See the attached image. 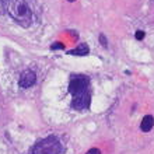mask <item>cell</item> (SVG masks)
Wrapping results in <instances>:
<instances>
[{
	"instance_id": "8",
	"label": "cell",
	"mask_w": 154,
	"mask_h": 154,
	"mask_svg": "<svg viewBox=\"0 0 154 154\" xmlns=\"http://www.w3.org/2000/svg\"><path fill=\"white\" fill-rule=\"evenodd\" d=\"M6 3H7V0H0V14L6 10Z\"/></svg>"
},
{
	"instance_id": "12",
	"label": "cell",
	"mask_w": 154,
	"mask_h": 154,
	"mask_svg": "<svg viewBox=\"0 0 154 154\" xmlns=\"http://www.w3.org/2000/svg\"><path fill=\"white\" fill-rule=\"evenodd\" d=\"M100 39H101V42H102V45L106 48V39H105V37L104 35H100Z\"/></svg>"
},
{
	"instance_id": "3",
	"label": "cell",
	"mask_w": 154,
	"mask_h": 154,
	"mask_svg": "<svg viewBox=\"0 0 154 154\" xmlns=\"http://www.w3.org/2000/svg\"><path fill=\"white\" fill-rule=\"evenodd\" d=\"M88 85H90L88 77L73 76L69 83V91L73 97H76V95H80V94L88 93Z\"/></svg>"
},
{
	"instance_id": "2",
	"label": "cell",
	"mask_w": 154,
	"mask_h": 154,
	"mask_svg": "<svg viewBox=\"0 0 154 154\" xmlns=\"http://www.w3.org/2000/svg\"><path fill=\"white\" fill-rule=\"evenodd\" d=\"M62 151V144L55 136H48L37 142L31 147L29 154H59Z\"/></svg>"
},
{
	"instance_id": "5",
	"label": "cell",
	"mask_w": 154,
	"mask_h": 154,
	"mask_svg": "<svg viewBox=\"0 0 154 154\" xmlns=\"http://www.w3.org/2000/svg\"><path fill=\"white\" fill-rule=\"evenodd\" d=\"M35 81H37L35 73H34L32 70H25V72H23V74L20 76L18 85H20L21 88H28V87L35 84Z\"/></svg>"
},
{
	"instance_id": "4",
	"label": "cell",
	"mask_w": 154,
	"mask_h": 154,
	"mask_svg": "<svg viewBox=\"0 0 154 154\" xmlns=\"http://www.w3.org/2000/svg\"><path fill=\"white\" fill-rule=\"evenodd\" d=\"M90 102H91V97H90V93L85 94H80V95H76L73 97V101H72V106L77 111H84L90 106Z\"/></svg>"
},
{
	"instance_id": "9",
	"label": "cell",
	"mask_w": 154,
	"mask_h": 154,
	"mask_svg": "<svg viewBox=\"0 0 154 154\" xmlns=\"http://www.w3.org/2000/svg\"><path fill=\"white\" fill-rule=\"evenodd\" d=\"M144 35H146V34H144V31H137V32H136V39L142 41L143 38H144Z\"/></svg>"
},
{
	"instance_id": "11",
	"label": "cell",
	"mask_w": 154,
	"mask_h": 154,
	"mask_svg": "<svg viewBox=\"0 0 154 154\" xmlns=\"http://www.w3.org/2000/svg\"><path fill=\"white\" fill-rule=\"evenodd\" d=\"M60 48H63V45H60L59 42H57L56 45H52V46H51V49H60Z\"/></svg>"
},
{
	"instance_id": "1",
	"label": "cell",
	"mask_w": 154,
	"mask_h": 154,
	"mask_svg": "<svg viewBox=\"0 0 154 154\" xmlns=\"http://www.w3.org/2000/svg\"><path fill=\"white\" fill-rule=\"evenodd\" d=\"M6 10L17 24L28 28L32 24V11L25 0H7Z\"/></svg>"
},
{
	"instance_id": "10",
	"label": "cell",
	"mask_w": 154,
	"mask_h": 154,
	"mask_svg": "<svg viewBox=\"0 0 154 154\" xmlns=\"http://www.w3.org/2000/svg\"><path fill=\"white\" fill-rule=\"evenodd\" d=\"M87 154H101V151L98 150V149H90V150L87 151Z\"/></svg>"
},
{
	"instance_id": "7",
	"label": "cell",
	"mask_w": 154,
	"mask_h": 154,
	"mask_svg": "<svg viewBox=\"0 0 154 154\" xmlns=\"http://www.w3.org/2000/svg\"><path fill=\"white\" fill-rule=\"evenodd\" d=\"M154 126V118L151 115H146V116L142 119V123H140V129L143 132H150Z\"/></svg>"
},
{
	"instance_id": "6",
	"label": "cell",
	"mask_w": 154,
	"mask_h": 154,
	"mask_svg": "<svg viewBox=\"0 0 154 154\" xmlns=\"http://www.w3.org/2000/svg\"><path fill=\"white\" fill-rule=\"evenodd\" d=\"M88 52H90L88 45L87 44H80L76 49L69 51V55H72V56H85V55H88Z\"/></svg>"
},
{
	"instance_id": "13",
	"label": "cell",
	"mask_w": 154,
	"mask_h": 154,
	"mask_svg": "<svg viewBox=\"0 0 154 154\" xmlns=\"http://www.w3.org/2000/svg\"><path fill=\"white\" fill-rule=\"evenodd\" d=\"M69 2H74V0H69Z\"/></svg>"
}]
</instances>
